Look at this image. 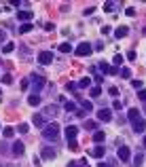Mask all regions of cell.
I'll return each mask as SVG.
<instances>
[{
	"instance_id": "6da1fadb",
	"label": "cell",
	"mask_w": 146,
	"mask_h": 167,
	"mask_svg": "<svg viewBox=\"0 0 146 167\" xmlns=\"http://www.w3.org/2000/svg\"><path fill=\"white\" fill-rule=\"evenodd\" d=\"M43 137L49 140V142H57V140H59V125H57V123H49V125L43 129Z\"/></svg>"
},
{
	"instance_id": "7a4b0ae2",
	"label": "cell",
	"mask_w": 146,
	"mask_h": 167,
	"mask_svg": "<svg viewBox=\"0 0 146 167\" xmlns=\"http://www.w3.org/2000/svg\"><path fill=\"white\" fill-rule=\"evenodd\" d=\"M30 83H32V91L38 95V91H40V89H45L47 81H45V76H40V74H36V72H34V74L30 76Z\"/></svg>"
},
{
	"instance_id": "3957f363",
	"label": "cell",
	"mask_w": 146,
	"mask_h": 167,
	"mask_svg": "<svg viewBox=\"0 0 146 167\" xmlns=\"http://www.w3.org/2000/svg\"><path fill=\"white\" fill-rule=\"evenodd\" d=\"M91 51H93V47H91L89 42H81V44L74 49V53H76L78 57H87V55H91Z\"/></svg>"
},
{
	"instance_id": "277c9868",
	"label": "cell",
	"mask_w": 146,
	"mask_h": 167,
	"mask_svg": "<svg viewBox=\"0 0 146 167\" xmlns=\"http://www.w3.org/2000/svg\"><path fill=\"white\" fill-rule=\"evenodd\" d=\"M97 66H99V72H102V74H116V72L121 74V70H119V68H114V66H110L108 61H99Z\"/></svg>"
},
{
	"instance_id": "5b68a950",
	"label": "cell",
	"mask_w": 146,
	"mask_h": 167,
	"mask_svg": "<svg viewBox=\"0 0 146 167\" xmlns=\"http://www.w3.org/2000/svg\"><path fill=\"white\" fill-rule=\"evenodd\" d=\"M55 157H57L55 148H49V146H43V148H40V159H43V161H53Z\"/></svg>"
},
{
	"instance_id": "8992f818",
	"label": "cell",
	"mask_w": 146,
	"mask_h": 167,
	"mask_svg": "<svg viewBox=\"0 0 146 167\" xmlns=\"http://www.w3.org/2000/svg\"><path fill=\"white\" fill-rule=\"evenodd\" d=\"M43 114H45V119H53V117H57V114H59V106H57V104H47Z\"/></svg>"
},
{
	"instance_id": "52a82bcc",
	"label": "cell",
	"mask_w": 146,
	"mask_h": 167,
	"mask_svg": "<svg viewBox=\"0 0 146 167\" xmlns=\"http://www.w3.org/2000/svg\"><path fill=\"white\" fill-rule=\"evenodd\" d=\"M38 61H40L43 66H49V64L53 61V53H51V51H40V53H38Z\"/></svg>"
},
{
	"instance_id": "ba28073f",
	"label": "cell",
	"mask_w": 146,
	"mask_h": 167,
	"mask_svg": "<svg viewBox=\"0 0 146 167\" xmlns=\"http://www.w3.org/2000/svg\"><path fill=\"white\" fill-rule=\"evenodd\" d=\"M23 150H26V146H23V142H19V140L11 146V152H13L15 157H23Z\"/></svg>"
},
{
	"instance_id": "9c48e42d",
	"label": "cell",
	"mask_w": 146,
	"mask_h": 167,
	"mask_svg": "<svg viewBox=\"0 0 146 167\" xmlns=\"http://www.w3.org/2000/svg\"><path fill=\"white\" fill-rule=\"evenodd\" d=\"M76 135H78V127H74V125L66 127V140H68V142H74Z\"/></svg>"
},
{
	"instance_id": "30bf717a",
	"label": "cell",
	"mask_w": 146,
	"mask_h": 167,
	"mask_svg": "<svg viewBox=\"0 0 146 167\" xmlns=\"http://www.w3.org/2000/svg\"><path fill=\"white\" fill-rule=\"evenodd\" d=\"M32 123L36 127H40V129H45L47 127V119H45V114H32Z\"/></svg>"
},
{
	"instance_id": "8fae6325",
	"label": "cell",
	"mask_w": 146,
	"mask_h": 167,
	"mask_svg": "<svg viewBox=\"0 0 146 167\" xmlns=\"http://www.w3.org/2000/svg\"><path fill=\"white\" fill-rule=\"evenodd\" d=\"M97 119H99L102 123H108V121L112 119V112H110L108 108H102V110H97Z\"/></svg>"
},
{
	"instance_id": "7c38bea8",
	"label": "cell",
	"mask_w": 146,
	"mask_h": 167,
	"mask_svg": "<svg viewBox=\"0 0 146 167\" xmlns=\"http://www.w3.org/2000/svg\"><path fill=\"white\" fill-rule=\"evenodd\" d=\"M17 19L23 21V23H32V13L30 11H19L17 13Z\"/></svg>"
},
{
	"instance_id": "4fadbf2b",
	"label": "cell",
	"mask_w": 146,
	"mask_h": 167,
	"mask_svg": "<svg viewBox=\"0 0 146 167\" xmlns=\"http://www.w3.org/2000/svg\"><path fill=\"white\" fill-rule=\"evenodd\" d=\"M127 119H129V121H131V125H134L136 121H140V119H142V117H140V110H138V108H129Z\"/></svg>"
},
{
	"instance_id": "5bb4252c",
	"label": "cell",
	"mask_w": 146,
	"mask_h": 167,
	"mask_svg": "<svg viewBox=\"0 0 146 167\" xmlns=\"http://www.w3.org/2000/svg\"><path fill=\"white\" fill-rule=\"evenodd\" d=\"M146 131V119H140L134 123V133H144Z\"/></svg>"
},
{
	"instance_id": "9a60e30c",
	"label": "cell",
	"mask_w": 146,
	"mask_h": 167,
	"mask_svg": "<svg viewBox=\"0 0 146 167\" xmlns=\"http://www.w3.org/2000/svg\"><path fill=\"white\" fill-rule=\"evenodd\" d=\"M91 157H96V159H102L104 155H106V148L99 144V146H96V148H91V152H89Z\"/></svg>"
},
{
	"instance_id": "2e32d148",
	"label": "cell",
	"mask_w": 146,
	"mask_h": 167,
	"mask_svg": "<svg viewBox=\"0 0 146 167\" xmlns=\"http://www.w3.org/2000/svg\"><path fill=\"white\" fill-rule=\"evenodd\" d=\"M129 157H131V150H129L127 146H121V148H119V159H121V161H129Z\"/></svg>"
},
{
	"instance_id": "e0dca14e",
	"label": "cell",
	"mask_w": 146,
	"mask_h": 167,
	"mask_svg": "<svg viewBox=\"0 0 146 167\" xmlns=\"http://www.w3.org/2000/svg\"><path fill=\"white\" fill-rule=\"evenodd\" d=\"M127 34H129V28H127V26H119V28H116V32H114V36H116V38H125Z\"/></svg>"
},
{
	"instance_id": "ac0fdd59",
	"label": "cell",
	"mask_w": 146,
	"mask_h": 167,
	"mask_svg": "<svg viewBox=\"0 0 146 167\" xmlns=\"http://www.w3.org/2000/svg\"><path fill=\"white\" fill-rule=\"evenodd\" d=\"M76 87H78V89H89V87H91V78L83 76V78H81L78 83H76Z\"/></svg>"
},
{
	"instance_id": "d6986e66",
	"label": "cell",
	"mask_w": 146,
	"mask_h": 167,
	"mask_svg": "<svg viewBox=\"0 0 146 167\" xmlns=\"http://www.w3.org/2000/svg\"><path fill=\"white\" fill-rule=\"evenodd\" d=\"M28 104H30V106H38V104H40V95H36V93H30V97H28Z\"/></svg>"
},
{
	"instance_id": "ffe728a7",
	"label": "cell",
	"mask_w": 146,
	"mask_h": 167,
	"mask_svg": "<svg viewBox=\"0 0 146 167\" xmlns=\"http://www.w3.org/2000/svg\"><path fill=\"white\" fill-rule=\"evenodd\" d=\"M144 163V152H136V157H134V167H140Z\"/></svg>"
},
{
	"instance_id": "44dd1931",
	"label": "cell",
	"mask_w": 146,
	"mask_h": 167,
	"mask_svg": "<svg viewBox=\"0 0 146 167\" xmlns=\"http://www.w3.org/2000/svg\"><path fill=\"white\" fill-rule=\"evenodd\" d=\"M81 110H85V112H91V110H93L91 102H89V99H81Z\"/></svg>"
},
{
	"instance_id": "7402d4cb",
	"label": "cell",
	"mask_w": 146,
	"mask_h": 167,
	"mask_svg": "<svg viewBox=\"0 0 146 167\" xmlns=\"http://www.w3.org/2000/svg\"><path fill=\"white\" fill-rule=\"evenodd\" d=\"M104 137H106V133H104V131H96V133H93V142H96V144H102V142H104Z\"/></svg>"
},
{
	"instance_id": "603a6c76",
	"label": "cell",
	"mask_w": 146,
	"mask_h": 167,
	"mask_svg": "<svg viewBox=\"0 0 146 167\" xmlns=\"http://www.w3.org/2000/svg\"><path fill=\"white\" fill-rule=\"evenodd\" d=\"M13 51H15V42H4L2 53H13Z\"/></svg>"
},
{
	"instance_id": "cb8c5ba5",
	"label": "cell",
	"mask_w": 146,
	"mask_h": 167,
	"mask_svg": "<svg viewBox=\"0 0 146 167\" xmlns=\"http://www.w3.org/2000/svg\"><path fill=\"white\" fill-rule=\"evenodd\" d=\"M123 59H125V57H123V55H121V53H114V57H112V64H114V66H116V68H119V66H121V64H123Z\"/></svg>"
},
{
	"instance_id": "d4e9b609",
	"label": "cell",
	"mask_w": 146,
	"mask_h": 167,
	"mask_svg": "<svg viewBox=\"0 0 146 167\" xmlns=\"http://www.w3.org/2000/svg\"><path fill=\"white\" fill-rule=\"evenodd\" d=\"M9 150H11V146L4 140H0V155H9Z\"/></svg>"
},
{
	"instance_id": "484cf974",
	"label": "cell",
	"mask_w": 146,
	"mask_h": 167,
	"mask_svg": "<svg viewBox=\"0 0 146 167\" xmlns=\"http://www.w3.org/2000/svg\"><path fill=\"white\" fill-rule=\"evenodd\" d=\"M64 110H66V112H74V110H76L74 102H64Z\"/></svg>"
},
{
	"instance_id": "4316f807",
	"label": "cell",
	"mask_w": 146,
	"mask_h": 167,
	"mask_svg": "<svg viewBox=\"0 0 146 167\" xmlns=\"http://www.w3.org/2000/svg\"><path fill=\"white\" fill-rule=\"evenodd\" d=\"M2 135H4V137H13V135H15V129H13V127H4V129H2Z\"/></svg>"
},
{
	"instance_id": "83f0119b",
	"label": "cell",
	"mask_w": 146,
	"mask_h": 167,
	"mask_svg": "<svg viewBox=\"0 0 146 167\" xmlns=\"http://www.w3.org/2000/svg\"><path fill=\"white\" fill-rule=\"evenodd\" d=\"M89 95H91V97H99V95H102V87H91Z\"/></svg>"
},
{
	"instance_id": "f1b7e54d",
	"label": "cell",
	"mask_w": 146,
	"mask_h": 167,
	"mask_svg": "<svg viewBox=\"0 0 146 167\" xmlns=\"http://www.w3.org/2000/svg\"><path fill=\"white\" fill-rule=\"evenodd\" d=\"M30 30H32V23H21V26H19V32H21V34H28Z\"/></svg>"
},
{
	"instance_id": "f546056e",
	"label": "cell",
	"mask_w": 146,
	"mask_h": 167,
	"mask_svg": "<svg viewBox=\"0 0 146 167\" xmlns=\"http://www.w3.org/2000/svg\"><path fill=\"white\" fill-rule=\"evenodd\" d=\"M83 127H85V129H89V131H96L97 123H96V121H85V125H83Z\"/></svg>"
},
{
	"instance_id": "4dcf8cb0",
	"label": "cell",
	"mask_w": 146,
	"mask_h": 167,
	"mask_svg": "<svg viewBox=\"0 0 146 167\" xmlns=\"http://www.w3.org/2000/svg\"><path fill=\"white\" fill-rule=\"evenodd\" d=\"M59 51H61V53H70V51H72V47H70L68 42H61V44H59Z\"/></svg>"
},
{
	"instance_id": "1f68e13d",
	"label": "cell",
	"mask_w": 146,
	"mask_h": 167,
	"mask_svg": "<svg viewBox=\"0 0 146 167\" xmlns=\"http://www.w3.org/2000/svg\"><path fill=\"white\" fill-rule=\"evenodd\" d=\"M17 131H19V133H28V131H30V127H28V123H21V125L17 127Z\"/></svg>"
},
{
	"instance_id": "d6a6232c",
	"label": "cell",
	"mask_w": 146,
	"mask_h": 167,
	"mask_svg": "<svg viewBox=\"0 0 146 167\" xmlns=\"http://www.w3.org/2000/svg\"><path fill=\"white\" fill-rule=\"evenodd\" d=\"M19 87H21V89L26 91V89L30 87V76H28V78H21V83H19Z\"/></svg>"
},
{
	"instance_id": "836d02e7",
	"label": "cell",
	"mask_w": 146,
	"mask_h": 167,
	"mask_svg": "<svg viewBox=\"0 0 146 167\" xmlns=\"http://www.w3.org/2000/svg\"><path fill=\"white\" fill-rule=\"evenodd\" d=\"M104 11H106V13H112V11H114V2H106V4H104Z\"/></svg>"
},
{
	"instance_id": "e575fe53",
	"label": "cell",
	"mask_w": 146,
	"mask_h": 167,
	"mask_svg": "<svg viewBox=\"0 0 146 167\" xmlns=\"http://www.w3.org/2000/svg\"><path fill=\"white\" fill-rule=\"evenodd\" d=\"M121 76H123V78H129V76H131V70H129V68H123V70H121Z\"/></svg>"
},
{
	"instance_id": "d590c367",
	"label": "cell",
	"mask_w": 146,
	"mask_h": 167,
	"mask_svg": "<svg viewBox=\"0 0 146 167\" xmlns=\"http://www.w3.org/2000/svg\"><path fill=\"white\" fill-rule=\"evenodd\" d=\"M93 83H96V87H99V85L104 83V76H102V74H96V78H93Z\"/></svg>"
},
{
	"instance_id": "8d00e7d4",
	"label": "cell",
	"mask_w": 146,
	"mask_h": 167,
	"mask_svg": "<svg viewBox=\"0 0 146 167\" xmlns=\"http://www.w3.org/2000/svg\"><path fill=\"white\" fill-rule=\"evenodd\" d=\"M2 83H4V85H11V83H13V76H11V74H4V76H2Z\"/></svg>"
},
{
	"instance_id": "74e56055",
	"label": "cell",
	"mask_w": 146,
	"mask_h": 167,
	"mask_svg": "<svg viewBox=\"0 0 146 167\" xmlns=\"http://www.w3.org/2000/svg\"><path fill=\"white\" fill-rule=\"evenodd\" d=\"M66 89H68V91H72V93H76V89H78V87H76L74 83H66Z\"/></svg>"
},
{
	"instance_id": "f35d334b",
	"label": "cell",
	"mask_w": 146,
	"mask_h": 167,
	"mask_svg": "<svg viewBox=\"0 0 146 167\" xmlns=\"http://www.w3.org/2000/svg\"><path fill=\"white\" fill-rule=\"evenodd\" d=\"M131 87H134V89H138V91H140V89H144V87H142V81H131Z\"/></svg>"
},
{
	"instance_id": "ab89813d",
	"label": "cell",
	"mask_w": 146,
	"mask_h": 167,
	"mask_svg": "<svg viewBox=\"0 0 146 167\" xmlns=\"http://www.w3.org/2000/svg\"><path fill=\"white\" fill-rule=\"evenodd\" d=\"M138 99L146 102V89H140V91H138Z\"/></svg>"
},
{
	"instance_id": "60d3db41",
	"label": "cell",
	"mask_w": 146,
	"mask_h": 167,
	"mask_svg": "<svg viewBox=\"0 0 146 167\" xmlns=\"http://www.w3.org/2000/svg\"><path fill=\"white\" fill-rule=\"evenodd\" d=\"M125 57H127L129 61H136V57H138V55H136V51H129V53H127Z\"/></svg>"
},
{
	"instance_id": "b9f144b4",
	"label": "cell",
	"mask_w": 146,
	"mask_h": 167,
	"mask_svg": "<svg viewBox=\"0 0 146 167\" xmlns=\"http://www.w3.org/2000/svg\"><path fill=\"white\" fill-rule=\"evenodd\" d=\"M108 93H110L112 97H116V95H119V89H116V87H110V89H108Z\"/></svg>"
},
{
	"instance_id": "7bdbcfd3",
	"label": "cell",
	"mask_w": 146,
	"mask_h": 167,
	"mask_svg": "<svg viewBox=\"0 0 146 167\" xmlns=\"http://www.w3.org/2000/svg\"><path fill=\"white\" fill-rule=\"evenodd\" d=\"M45 30H47V32H51V30H55V26H53L51 21H47V23H45Z\"/></svg>"
},
{
	"instance_id": "ee69618b",
	"label": "cell",
	"mask_w": 146,
	"mask_h": 167,
	"mask_svg": "<svg viewBox=\"0 0 146 167\" xmlns=\"http://www.w3.org/2000/svg\"><path fill=\"white\" fill-rule=\"evenodd\" d=\"M125 15H129V17H134V15H136V11H134V9H131V6H129V9H127V11H125Z\"/></svg>"
},
{
	"instance_id": "f6af8a7d",
	"label": "cell",
	"mask_w": 146,
	"mask_h": 167,
	"mask_svg": "<svg viewBox=\"0 0 146 167\" xmlns=\"http://www.w3.org/2000/svg\"><path fill=\"white\" fill-rule=\"evenodd\" d=\"M112 106H114V108H116V110H121V108H123V104H121V102H116V99H114V102H112Z\"/></svg>"
},
{
	"instance_id": "bcb514c9",
	"label": "cell",
	"mask_w": 146,
	"mask_h": 167,
	"mask_svg": "<svg viewBox=\"0 0 146 167\" xmlns=\"http://www.w3.org/2000/svg\"><path fill=\"white\" fill-rule=\"evenodd\" d=\"M11 4H13V6H15V9H17V6H21V4H23V2H19V0H11Z\"/></svg>"
},
{
	"instance_id": "7dc6e473",
	"label": "cell",
	"mask_w": 146,
	"mask_h": 167,
	"mask_svg": "<svg viewBox=\"0 0 146 167\" xmlns=\"http://www.w3.org/2000/svg\"><path fill=\"white\" fill-rule=\"evenodd\" d=\"M93 11H96V9H93V6H89V9H85V15H93Z\"/></svg>"
},
{
	"instance_id": "c3c4849f",
	"label": "cell",
	"mask_w": 146,
	"mask_h": 167,
	"mask_svg": "<svg viewBox=\"0 0 146 167\" xmlns=\"http://www.w3.org/2000/svg\"><path fill=\"white\" fill-rule=\"evenodd\" d=\"M110 32H112V30H110L108 26H104V28H102V34H110Z\"/></svg>"
},
{
	"instance_id": "681fc988",
	"label": "cell",
	"mask_w": 146,
	"mask_h": 167,
	"mask_svg": "<svg viewBox=\"0 0 146 167\" xmlns=\"http://www.w3.org/2000/svg\"><path fill=\"white\" fill-rule=\"evenodd\" d=\"M68 146H70V150H76L78 146H76V142H68Z\"/></svg>"
},
{
	"instance_id": "f907efd6",
	"label": "cell",
	"mask_w": 146,
	"mask_h": 167,
	"mask_svg": "<svg viewBox=\"0 0 146 167\" xmlns=\"http://www.w3.org/2000/svg\"><path fill=\"white\" fill-rule=\"evenodd\" d=\"M6 40V34H4V32H2V30H0V44H2V42Z\"/></svg>"
},
{
	"instance_id": "816d5d0a",
	"label": "cell",
	"mask_w": 146,
	"mask_h": 167,
	"mask_svg": "<svg viewBox=\"0 0 146 167\" xmlns=\"http://www.w3.org/2000/svg\"><path fill=\"white\" fill-rule=\"evenodd\" d=\"M93 49H96V51H102V49H104V42H97V44L93 47Z\"/></svg>"
},
{
	"instance_id": "f5cc1de1",
	"label": "cell",
	"mask_w": 146,
	"mask_h": 167,
	"mask_svg": "<svg viewBox=\"0 0 146 167\" xmlns=\"http://www.w3.org/2000/svg\"><path fill=\"white\" fill-rule=\"evenodd\" d=\"M97 167H114V165H112V163L108 161V163H99V165H97Z\"/></svg>"
},
{
	"instance_id": "db71d44e",
	"label": "cell",
	"mask_w": 146,
	"mask_h": 167,
	"mask_svg": "<svg viewBox=\"0 0 146 167\" xmlns=\"http://www.w3.org/2000/svg\"><path fill=\"white\" fill-rule=\"evenodd\" d=\"M68 167H78V163H76V161H70V163H68Z\"/></svg>"
},
{
	"instance_id": "11a10c76",
	"label": "cell",
	"mask_w": 146,
	"mask_h": 167,
	"mask_svg": "<svg viewBox=\"0 0 146 167\" xmlns=\"http://www.w3.org/2000/svg\"><path fill=\"white\" fill-rule=\"evenodd\" d=\"M0 167H9V165H6V163H0Z\"/></svg>"
},
{
	"instance_id": "9f6ffc18",
	"label": "cell",
	"mask_w": 146,
	"mask_h": 167,
	"mask_svg": "<svg viewBox=\"0 0 146 167\" xmlns=\"http://www.w3.org/2000/svg\"><path fill=\"white\" fill-rule=\"evenodd\" d=\"M144 148H146V137H144Z\"/></svg>"
},
{
	"instance_id": "6f0895ef",
	"label": "cell",
	"mask_w": 146,
	"mask_h": 167,
	"mask_svg": "<svg viewBox=\"0 0 146 167\" xmlns=\"http://www.w3.org/2000/svg\"><path fill=\"white\" fill-rule=\"evenodd\" d=\"M144 112H146V104H144Z\"/></svg>"
},
{
	"instance_id": "680465c9",
	"label": "cell",
	"mask_w": 146,
	"mask_h": 167,
	"mask_svg": "<svg viewBox=\"0 0 146 167\" xmlns=\"http://www.w3.org/2000/svg\"><path fill=\"white\" fill-rule=\"evenodd\" d=\"M0 95H2V91H0Z\"/></svg>"
}]
</instances>
